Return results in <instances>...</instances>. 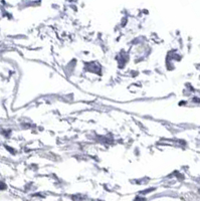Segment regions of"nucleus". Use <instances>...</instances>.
Listing matches in <instances>:
<instances>
[]
</instances>
